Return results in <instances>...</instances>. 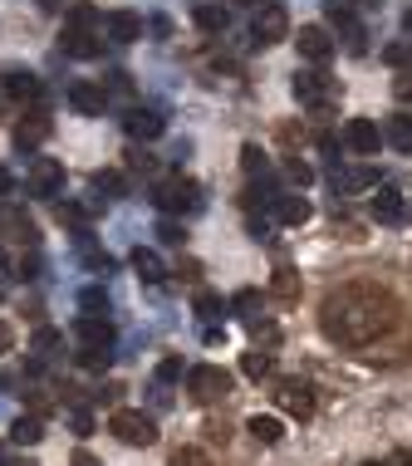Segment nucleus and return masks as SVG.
Returning <instances> with one entry per match:
<instances>
[{"mask_svg":"<svg viewBox=\"0 0 412 466\" xmlns=\"http://www.w3.org/2000/svg\"><path fill=\"white\" fill-rule=\"evenodd\" d=\"M393 324H398V299L369 280L329 290L324 305H319V329L338 349H373Z\"/></svg>","mask_w":412,"mask_h":466,"instance_id":"obj_1","label":"nucleus"},{"mask_svg":"<svg viewBox=\"0 0 412 466\" xmlns=\"http://www.w3.org/2000/svg\"><path fill=\"white\" fill-rule=\"evenodd\" d=\"M108 432H113L123 447H152L158 442V423H152L148 413H137V408H118V413L108 417Z\"/></svg>","mask_w":412,"mask_h":466,"instance_id":"obj_2","label":"nucleus"},{"mask_svg":"<svg viewBox=\"0 0 412 466\" xmlns=\"http://www.w3.org/2000/svg\"><path fill=\"white\" fill-rule=\"evenodd\" d=\"M152 202H158L162 212H197L201 187L191 177H182V172H172V177H162L158 187H152Z\"/></svg>","mask_w":412,"mask_h":466,"instance_id":"obj_3","label":"nucleus"},{"mask_svg":"<svg viewBox=\"0 0 412 466\" xmlns=\"http://www.w3.org/2000/svg\"><path fill=\"white\" fill-rule=\"evenodd\" d=\"M187 392L197 403H222L226 392H231V373H226L222 363H197V369L187 373Z\"/></svg>","mask_w":412,"mask_h":466,"instance_id":"obj_4","label":"nucleus"},{"mask_svg":"<svg viewBox=\"0 0 412 466\" xmlns=\"http://www.w3.org/2000/svg\"><path fill=\"white\" fill-rule=\"evenodd\" d=\"M295 98L305 108H329L338 98V84L329 74H319V69H299L295 74Z\"/></svg>","mask_w":412,"mask_h":466,"instance_id":"obj_5","label":"nucleus"},{"mask_svg":"<svg viewBox=\"0 0 412 466\" xmlns=\"http://www.w3.org/2000/svg\"><path fill=\"white\" fill-rule=\"evenodd\" d=\"M369 212H373V221H378V226H408L412 206H408V197H402L398 187H388V182H383V187L373 191Z\"/></svg>","mask_w":412,"mask_h":466,"instance_id":"obj_6","label":"nucleus"},{"mask_svg":"<svg viewBox=\"0 0 412 466\" xmlns=\"http://www.w3.org/2000/svg\"><path fill=\"white\" fill-rule=\"evenodd\" d=\"M290 35V15L280 11V5H260V11H255V20H251V40L260 44H280Z\"/></svg>","mask_w":412,"mask_h":466,"instance_id":"obj_7","label":"nucleus"},{"mask_svg":"<svg viewBox=\"0 0 412 466\" xmlns=\"http://www.w3.org/2000/svg\"><path fill=\"white\" fill-rule=\"evenodd\" d=\"M383 128L373 123V118H349V128H344V148L359 152V158H373V152L383 148Z\"/></svg>","mask_w":412,"mask_h":466,"instance_id":"obj_8","label":"nucleus"},{"mask_svg":"<svg viewBox=\"0 0 412 466\" xmlns=\"http://www.w3.org/2000/svg\"><path fill=\"white\" fill-rule=\"evenodd\" d=\"M275 398H280V408H285L290 417H315V388L309 383H299V378H280V388H275Z\"/></svg>","mask_w":412,"mask_h":466,"instance_id":"obj_9","label":"nucleus"},{"mask_svg":"<svg viewBox=\"0 0 412 466\" xmlns=\"http://www.w3.org/2000/svg\"><path fill=\"white\" fill-rule=\"evenodd\" d=\"M30 197H59L64 191V162H54V158H35L30 162Z\"/></svg>","mask_w":412,"mask_h":466,"instance_id":"obj_10","label":"nucleus"},{"mask_svg":"<svg viewBox=\"0 0 412 466\" xmlns=\"http://www.w3.org/2000/svg\"><path fill=\"white\" fill-rule=\"evenodd\" d=\"M69 108H74V113H84V118H104V108H108L104 84H89V79H74V84H69Z\"/></svg>","mask_w":412,"mask_h":466,"instance_id":"obj_11","label":"nucleus"},{"mask_svg":"<svg viewBox=\"0 0 412 466\" xmlns=\"http://www.w3.org/2000/svg\"><path fill=\"white\" fill-rule=\"evenodd\" d=\"M295 44H299V59L309 64H329V54H334V40H329L324 25H299Z\"/></svg>","mask_w":412,"mask_h":466,"instance_id":"obj_12","label":"nucleus"},{"mask_svg":"<svg viewBox=\"0 0 412 466\" xmlns=\"http://www.w3.org/2000/svg\"><path fill=\"white\" fill-rule=\"evenodd\" d=\"M0 89H5V98H15V104H40L44 98L40 74H30V69H11V74L0 79Z\"/></svg>","mask_w":412,"mask_h":466,"instance_id":"obj_13","label":"nucleus"},{"mask_svg":"<svg viewBox=\"0 0 412 466\" xmlns=\"http://www.w3.org/2000/svg\"><path fill=\"white\" fill-rule=\"evenodd\" d=\"M64 54H74V59H94L104 44H98V30L94 25H64Z\"/></svg>","mask_w":412,"mask_h":466,"instance_id":"obj_14","label":"nucleus"},{"mask_svg":"<svg viewBox=\"0 0 412 466\" xmlns=\"http://www.w3.org/2000/svg\"><path fill=\"white\" fill-rule=\"evenodd\" d=\"M123 128H128V138H143V143H152V138H162V113L158 108H128V118H123Z\"/></svg>","mask_w":412,"mask_h":466,"instance_id":"obj_15","label":"nucleus"},{"mask_svg":"<svg viewBox=\"0 0 412 466\" xmlns=\"http://www.w3.org/2000/svg\"><path fill=\"white\" fill-rule=\"evenodd\" d=\"M11 138H15V148H20V152H35L44 138H50V113H40V108H35V113L25 118V123H15Z\"/></svg>","mask_w":412,"mask_h":466,"instance_id":"obj_16","label":"nucleus"},{"mask_svg":"<svg viewBox=\"0 0 412 466\" xmlns=\"http://www.w3.org/2000/svg\"><path fill=\"white\" fill-rule=\"evenodd\" d=\"M74 334H79V344H104V349H113V324H108L104 315H79Z\"/></svg>","mask_w":412,"mask_h":466,"instance_id":"obj_17","label":"nucleus"},{"mask_svg":"<svg viewBox=\"0 0 412 466\" xmlns=\"http://www.w3.org/2000/svg\"><path fill=\"white\" fill-rule=\"evenodd\" d=\"M104 25H108V40H113V44H133V40H143V15H133V11H113Z\"/></svg>","mask_w":412,"mask_h":466,"instance_id":"obj_18","label":"nucleus"},{"mask_svg":"<svg viewBox=\"0 0 412 466\" xmlns=\"http://www.w3.org/2000/svg\"><path fill=\"white\" fill-rule=\"evenodd\" d=\"M270 202H275V221H285V226H305L309 221V202L295 197V191H280V197H270Z\"/></svg>","mask_w":412,"mask_h":466,"instance_id":"obj_19","label":"nucleus"},{"mask_svg":"<svg viewBox=\"0 0 412 466\" xmlns=\"http://www.w3.org/2000/svg\"><path fill=\"white\" fill-rule=\"evenodd\" d=\"M329 25H334V30H344V40H349L354 54H363V25L354 20V15L338 5V0H329Z\"/></svg>","mask_w":412,"mask_h":466,"instance_id":"obj_20","label":"nucleus"},{"mask_svg":"<svg viewBox=\"0 0 412 466\" xmlns=\"http://www.w3.org/2000/svg\"><path fill=\"white\" fill-rule=\"evenodd\" d=\"M197 30L226 35L231 30V11H226V5H212V0H197Z\"/></svg>","mask_w":412,"mask_h":466,"instance_id":"obj_21","label":"nucleus"},{"mask_svg":"<svg viewBox=\"0 0 412 466\" xmlns=\"http://www.w3.org/2000/svg\"><path fill=\"white\" fill-rule=\"evenodd\" d=\"M128 260H133V270L143 280H148V285H162V280H167V270H162V255L158 251H148V245H137L133 255H128Z\"/></svg>","mask_w":412,"mask_h":466,"instance_id":"obj_22","label":"nucleus"},{"mask_svg":"<svg viewBox=\"0 0 412 466\" xmlns=\"http://www.w3.org/2000/svg\"><path fill=\"white\" fill-rule=\"evenodd\" d=\"M334 191H344V197H349V191H363V187H373V182H378V172L373 167H349V172H338V162H334Z\"/></svg>","mask_w":412,"mask_h":466,"instance_id":"obj_23","label":"nucleus"},{"mask_svg":"<svg viewBox=\"0 0 412 466\" xmlns=\"http://www.w3.org/2000/svg\"><path fill=\"white\" fill-rule=\"evenodd\" d=\"M383 138H388L398 152H412V113H393L388 128H383Z\"/></svg>","mask_w":412,"mask_h":466,"instance_id":"obj_24","label":"nucleus"},{"mask_svg":"<svg viewBox=\"0 0 412 466\" xmlns=\"http://www.w3.org/2000/svg\"><path fill=\"white\" fill-rule=\"evenodd\" d=\"M94 191L104 197V202H118V197L128 191V177L123 172H113V167H104V172H94Z\"/></svg>","mask_w":412,"mask_h":466,"instance_id":"obj_25","label":"nucleus"},{"mask_svg":"<svg viewBox=\"0 0 412 466\" xmlns=\"http://www.w3.org/2000/svg\"><path fill=\"white\" fill-rule=\"evenodd\" d=\"M11 437H15V442H20V447H40L44 442V423H40V417H15V427H11Z\"/></svg>","mask_w":412,"mask_h":466,"instance_id":"obj_26","label":"nucleus"},{"mask_svg":"<svg viewBox=\"0 0 412 466\" xmlns=\"http://www.w3.org/2000/svg\"><path fill=\"white\" fill-rule=\"evenodd\" d=\"M74 359H79V369H108V363H113V349H104V344H79V353H74Z\"/></svg>","mask_w":412,"mask_h":466,"instance_id":"obj_27","label":"nucleus"},{"mask_svg":"<svg viewBox=\"0 0 412 466\" xmlns=\"http://www.w3.org/2000/svg\"><path fill=\"white\" fill-rule=\"evenodd\" d=\"M251 437L265 447H275L280 437H285V427H280V417H251Z\"/></svg>","mask_w":412,"mask_h":466,"instance_id":"obj_28","label":"nucleus"},{"mask_svg":"<svg viewBox=\"0 0 412 466\" xmlns=\"http://www.w3.org/2000/svg\"><path fill=\"white\" fill-rule=\"evenodd\" d=\"M270 290L280 299H299V276L290 270V265H280V270H275V280H270Z\"/></svg>","mask_w":412,"mask_h":466,"instance_id":"obj_29","label":"nucleus"},{"mask_svg":"<svg viewBox=\"0 0 412 466\" xmlns=\"http://www.w3.org/2000/svg\"><path fill=\"white\" fill-rule=\"evenodd\" d=\"M270 369H275L270 353H260V349H251V353L241 359V373H245V378H270Z\"/></svg>","mask_w":412,"mask_h":466,"instance_id":"obj_30","label":"nucleus"},{"mask_svg":"<svg viewBox=\"0 0 412 466\" xmlns=\"http://www.w3.org/2000/svg\"><path fill=\"white\" fill-rule=\"evenodd\" d=\"M197 315H201V319H222V315H226V299L212 295V290H201V295H197Z\"/></svg>","mask_w":412,"mask_h":466,"instance_id":"obj_31","label":"nucleus"},{"mask_svg":"<svg viewBox=\"0 0 412 466\" xmlns=\"http://www.w3.org/2000/svg\"><path fill=\"white\" fill-rule=\"evenodd\" d=\"M167 466H212V456L201 452V447H177Z\"/></svg>","mask_w":412,"mask_h":466,"instance_id":"obj_32","label":"nucleus"},{"mask_svg":"<svg viewBox=\"0 0 412 466\" xmlns=\"http://www.w3.org/2000/svg\"><path fill=\"white\" fill-rule=\"evenodd\" d=\"M79 305H84V315H104L108 319V295H104V290H84V295H79Z\"/></svg>","mask_w":412,"mask_h":466,"instance_id":"obj_33","label":"nucleus"},{"mask_svg":"<svg viewBox=\"0 0 412 466\" xmlns=\"http://www.w3.org/2000/svg\"><path fill=\"white\" fill-rule=\"evenodd\" d=\"M285 172H290V182H295V187H309V182H315V167H309V162H299V158H290Z\"/></svg>","mask_w":412,"mask_h":466,"instance_id":"obj_34","label":"nucleus"},{"mask_svg":"<svg viewBox=\"0 0 412 466\" xmlns=\"http://www.w3.org/2000/svg\"><path fill=\"white\" fill-rule=\"evenodd\" d=\"M59 221H64V226H79V231H84L89 212H84V206H74V202H64V206H59Z\"/></svg>","mask_w":412,"mask_h":466,"instance_id":"obj_35","label":"nucleus"},{"mask_svg":"<svg viewBox=\"0 0 412 466\" xmlns=\"http://www.w3.org/2000/svg\"><path fill=\"white\" fill-rule=\"evenodd\" d=\"M69 25H98V11L89 5V0H79L74 11H69Z\"/></svg>","mask_w":412,"mask_h":466,"instance_id":"obj_36","label":"nucleus"},{"mask_svg":"<svg viewBox=\"0 0 412 466\" xmlns=\"http://www.w3.org/2000/svg\"><path fill=\"white\" fill-rule=\"evenodd\" d=\"M59 329H40V334H35V353H50V349H59Z\"/></svg>","mask_w":412,"mask_h":466,"instance_id":"obj_37","label":"nucleus"},{"mask_svg":"<svg viewBox=\"0 0 412 466\" xmlns=\"http://www.w3.org/2000/svg\"><path fill=\"white\" fill-rule=\"evenodd\" d=\"M241 167L251 172V177H255V172L265 177V152H260V148H245V152H241Z\"/></svg>","mask_w":412,"mask_h":466,"instance_id":"obj_38","label":"nucleus"},{"mask_svg":"<svg viewBox=\"0 0 412 466\" xmlns=\"http://www.w3.org/2000/svg\"><path fill=\"white\" fill-rule=\"evenodd\" d=\"M158 236H162V245H182V241H187V231H182L177 221H162V226H158Z\"/></svg>","mask_w":412,"mask_h":466,"instance_id":"obj_39","label":"nucleus"},{"mask_svg":"<svg viewBox=\"0 0 412 466\" xmlns=\"http://www.w3.org/2000/svg\"><path fill=\"white\" fill-rule=\"evenodd\" d=\"M69 423H74V432H79V437H89V432H94V417H89L84 408H74V413H69Z\"/></svg>","mask_w":412,"mask_h":466,"instance_id":"obj_40","label":"nucleus"},{"mask_svg":"<svg viewBox=\"0 0 412 466\" xmlns=\"http://www.w3.org/2000/svg\"><path fill=\"white\" fill-rule=\"evenodd\" d=\"M158 378H162V383L182 378V359H162V363H158Z\"/></svg>","mask_w":412,"mask_h":466,"instance_id":"obj_41","label":"nucleus"},{"mask_svg":"<svg viewBox=\"0 0 412 466\" xmlns=\"http://www.w3.org/2000/svg\"><path fill=\"white\" fill-rule=\"evenodd\" d=\"M408 44H388V50H383V59H388V64H408Z\"/></svg>","mask_w":412,"mask_h":466,"instance_id":"obj_42","label":"nucleus"},{"mask_svg":"<svg viewBox=\"0 0 412 466\" xmlns=\"http://www.w3.org/2000/svg\"><path fill=\"white\" fill-rule=\"evenodd\" d=\"M11 349H15V329L0 319V353H11Z\"/></svg>","mask_w":412,"mask_h":466,"instance_id":"obj_43","label":"nucleus"},{"mask_svg":"<svg viewBox=\"0 0 412 466\" xmlns=\"http://www.w3.org/2000/svg\"><path fill=\"white\" fill-rule=\"evenodd\" d=\"M260 305V295H255V290H241V295H236V309H255Z\"/></svg>","mask_w":412,"mask_h":466,"instance_id":"obj_44","label":"nucleus"},{"mask_svg":"<svg viewBox=\"0 0 412 466\" xmlns=\"http://www.w3.org/2000/svg\"><path fill=\"white\" fill-rule=\"evenodd\" d=\"M393 94H398V98H412V74H398V84H393Z\"/></svg>","mask_w":412,"mask_h":466,"instance_id":"obj_45","label":"nucleus"},{"mask_svg":"<svg viewBox=\"0 0 412 466\" xmlns=\"http://www.w3.org/2000/svg\"><path fill=\"white\" fill-rule=\"evenodd\" d=\"M74 466H104V462H98L94 452H84V447H79V452H74Z\"/></svg>","mask_w":412,"mask_h":466,"instance_id":"obj_46","label":"nucleus"},{"mask_svg":"<svg viewBox=\"0 0 412 466\" xmlns=\"http://www.w3.org/2000/svg\"><path fill=\"white\" fill-rule=\"evenodd\" d=\"M133 167H137V172H152V167H158V162H152L148 152H133Z\"/></svg>","mask_w":412,"mask_h":466,"instance_id":"obj_47","label":"nucleus"},{"mask_svg":"<svg viewBox=\"0 0 412 466\" xmlns=\"http://www.w3.org/2000/svg\"><path fill=\"white\" fill-rule=\"evenodd\" d=\"M11 187H15V182H11V172L0 167V197H11Z\"/></svg>","mask_w":412,"mask_h":466,"instance_id":"obj_48","label":"nucleus"},{"mask_svg":"<svg viewBox=\"0 0 412 466\" xmlns=\"http://www.w3.org/2000/svg\"><path fill=\"white\" fill-rule=\"evenodd\" d=\"M236 5H251V11H260V5H265V0H236Z\"/></svg>","mask_w":412,"mask_h":466,"instance_id":"obj_49","label":"nucleus"},{"mask_svg":"<svg viewBox=\"0 0 412 466\" xmlns=\"http://www.w3.org/2000/svg\"><path fill=\"white\" fill-rule=\"evenodd\" d=\"M363 466H388V462H363Z\"/></svg>","mask_w":412,"mask_h":466,"instance_id":"obj_50","label":"nucleus"},{"mask_svg":"<svg viewBox=\"0 0 412 466\" xmlns=\"http://www.w3.org/2000/svg\"><path fill=\"white\" fill-rule=\"evenodd\" d=\"M408 30H412V11H408Z\"/></svg>","mask_w":412,"mask_h":466,"instance_id":"obj_51","label":"nucleus"},{"mask_svg":"<svg viewBox=\"0 0 412 466\" xmlns=\"http://www.w3.org/2000/svg\"><path fill=\"white\" fill-rule=\"evenodd\" d=\"M0 265H5V251H0Z\"/></svg>","mask_w":412,"mask_h":466,"instance_id":"obj_52","label":"nucleus"},{"mask_svg":"<svg viewBox=\"0 0 412 466\" xmlns=\"http://www.w3.org/2000/svg\"><path fill=\"white\" fill-rule=\"evenodd\" d=\"M0 466H15V462H0Z\"/></svg>","mask_w":412,"mask_h":466,"instance_id":"obj_53","label":"nucleus"},{"mask_svg":"<svg viewBox=\"0 0 412 466\" xmlns=\"http://www.w3.org/2000/svg\"><path fill=\"white\" fill-rule=\"evenodd\" d=\"M0 98H5V89H0Z\"/></svg>","mask_w":412,"mask_h":466,"instance_id":"obj_54","label":"nucleus"}]
</instances>
